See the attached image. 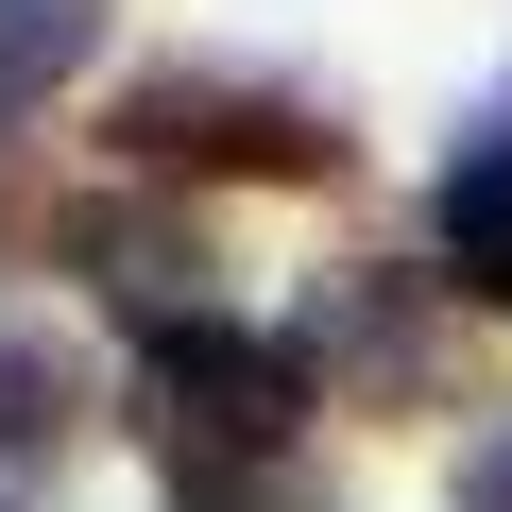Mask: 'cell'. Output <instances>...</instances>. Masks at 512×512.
<instances>
[{
	"label": "cell",
	"instance_id": "6",
	"mask_svg": "<svg viewBox=\"0 0 512 512\" xmlns=\"http://www.w3.org/2000/svg\"><path fill=\"white\" fill-rule=\"evenodd\" d=\"M444 256H461V291H478V308H512V137L444 171Z\"/></svg>",
	"mask_w": 512,
	"mask_h": 512
},
{
	"label": "cell",
	"instance_id": "8",
	"mask_svg": "<svg viewBox=\"0 0 512 512\" xmlns=\"http://www.w3.org/2000/svg\"><path fill=\"white\" fill-rule=\"evenodd\" d=\"M188 512H325V495L274 478V461H239V478H188Z\"/></svg>",
	"mask_w": 512,
	"mask_h": 512
},
{
	"label": "cell",
	"instance_id": "7",
	"mask_svg": "<svg viewBox=\"0 0 512 512\" xmlns=\"http://www.w3.org/2000/svg\"><path fill=\"white\" fill-rule=\"evenodd\" d=\"M86 35H103V0H0V103L69 86V69H86Z\"/></svg>",
	"mask_w": 512,
	"mask_h": 512
},
{
	"label": "cell",
	"instance_id": "5",
	"mask_svg": "<svg viewBox=\"0 0 512 512\" xmlns=\"http://www.w3.org/2000/svg\"><path fill=\"white\" fill-rule=\"evenodd\" d=\"M69 427H86V359L52 325H0V461H52Z\"/></svg>",
	"mask_w": 512,
	"mask_h": 512
},
{
	"label": "cell",
	"instance_id": "4",
	"mask_svg": "<svg viewBox=\"0 0 512 512\" xmlns=\"http://www.w3.org/2000/svg\"><path fill=\"white\" fill-rule=\"evenodd\" d=\"M69 239H86V274H103L120 308H154V325H188V274H205V256H188V222H154V205H86Z\"/></svg>",
	"mask_w": 512,
	"mask_h": 512
},
{
	"label": "cell",
	"instance_id": "9",
	"mask_svg": "<svg viewBox=\"0 0 512 512\" xmlns=\"http://www.w3.org/2000/svg\"><path fill=\"white\" fill-rule=\"evenodd\" d=\"M461 512H512V427H495V444L461 461Z\"/></svg>",
	"mask_w": 512,
	"mask_h": 512
},
{
	"label": "cell",
	"instance_id": "2",
	"mask_svg": "<svg viewBox=\"0 0 512 512\" xmlns=\"http://www.w3.org/2000/svg\"><path fill=\"white\" fill-rule=\"evenodd\" d=\"M154 410H171V444L274 461L291 410H308V359H291V342H256V325H154Z\"/></svg>",
	"mask_w": 512,
	"mask_h": 512
},
{
	"label": "cell",
	"instance_id": "3",
	"mask_svg": "<svg viewBox=\"0 0 512 512\" xmlns=\"http://www.w3.org/2000/svg\"><path fill=\"white\" fill-rule=\"evenodd\" d=\"M325 342H342L376 393H444V325H427L410 274H342V291H325Z\"/></svg>",
	"mask_w": 512,
	"mask_h": 512
},
{
	"label": "cell",
	"instance_id": "1",
	"mask_svg": "<svg viewBox=\"0 0 512 512\" xmlns=\"http://www.w3.org/2000/svg\"><path fill=\"white\" fill-rule=\"evenodd\" d=\"M137 171H239V188H308L342 137H325V103H291V86H205V69H154V86H120V120H103Z\"/></svg>",
	"mask_w": 512,
	"mask_h": 512
},
{
	"label": "cell",
	"instance_id": "10",
	"mask_svg": "<svg viewBox=\"0 0 512 512\" xmlns=\"http://www.w3.org/2000/svg\"><path fill=\"white\" fill-rule=\"evenodd\" d=\"M18 222H35V171H18V154H0V239H18Z\"/></svg>",
	"mask_w": 512,
	"mask_h": 512
}]
</instances>
